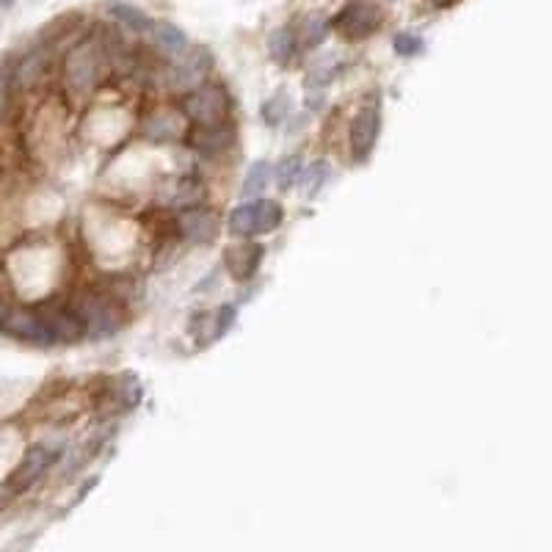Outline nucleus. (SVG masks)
I'll return each mask as SVG.
<instances>
[{
    "instance_id": "obj_1",
    "label": "nucleus",
    "mask_w": 552,
    "mask_h": 552,
    "mask_svg": "<svg viewBox=\"0 0 552 552\" xmlns=\"http://www.w3.org/2000/svg\"><path fill=\"white\" fill-rule=\"evenodd\" d=\"M103 75V44L97 39H84L69 47L64 58V84L73 94H89Z\"/></svg>"
},
{
    "instance_id": "obj_2",
    "label": "nucleus",
    "mask_w": 552,
    "mask_h": 552,
    "mask_svg": "<svg viewBox=\"0 0 552 552\" xmlns=\"http://www.w3.org/2000/svg\"><path fill=\"white\" fill-rule=\"evenodd\" d=\"M211 66H213V58L204 47H185L163 69V86L169 92H191L204 81V75L211 73Z\"/></svg>"
},
{
    "instance_id": "obj_3",
    "label": "nucleus",
    "mask_w": 552,
    "mask_h": 552,
    "mask_svg": "<svg viewBox=\"0 0 552 552\" xmlns=\"http://www.w3.org/2000/svg\"><path fill=\"white\" fill-rule=\"evenodd\" d=\"M75 318L81 320V329L92 340H105L122 329V312L119 307L100 293H89L75 304Z\"/></svg>"
},
{
    "instance_id": "obj_4",
    "label": "nucleus",
    "mask_w": 552,
    "mask_h": 552,
    "mask_svg": "<svg viewBox=\"0 0 552 552\" xmlns=\"http://www.w3.org/2000/svg\"><path fill=\"white\" fill-rule=\"evenodd\" d=\"M182 116H185L191 124H213V122H224V116H227V94H224V89L199 84L196 89L185 92V100H182Z\"/></svg>"
},
{
    "instance_id": "obj_5",
    "label": "nucleus",
    "mask_w": 552,
    "mask_h": 552,
    "mask_svg": "<svg viewBox=\"0 0 552 552\" xmlns=\"http://www.w3.org/2000/svg\"><path fill=\"white\" fill-rule=\"evenodd\" d=\"M0 331L9 334V337H17L23 342H31V345H53L55 342L47 312H31V310H12L9 307L4 320H0Z\"/></svg>"
},
{
    "instance_id": "obj_6",
    "label": "nucleus",
    "mask_w": 552,
    "mask_h": 552,
    "mask_svg": "<svg viewBox=\"0 0 552 552\" xmlns=\"http://www.w3.org/2000/svg\"><path fill=\"white\" fill-rule=\"evenodd\" d=\"M379 127H381V116L379 108H362L360 116L351 124V158L357 163H365L379 142Z\"/></svg>"
},
{
    "instance_id": "obj_7",
    "label": "nucleus",
    "mask_w": 552,
    "mask_h": 552,
    "mask_svg": "<svg viewBox=\"0 0 552 552\" xmlns=\"http://www.w3.org/2000/svg\"><path fill=\"white\" fill-rule=\"evenodd\" d=\"M379 9L370 6V4H362V0H357V4L345 6L340 12V17L334 20V25L349 36V39H362V36H370L376 28H379Z\"/></svg>"
},
{
    "instance_id": "obj_8",
    "label": "nucleus",
    "mask_w": 552,
    "mask_h": 552,
    "mask_svg": "<svg viewBox=\"0 0 552 552\" xmlns=\"http://www.w3.org/2000/svg\"><path fill=\"white\" fill-rule=\"evenodd\" d=\"M188 127V119L182 116V111H158L153 116H147V122L142 124V135L147 138L150 144H172L177 138H182Z\"/></svg>"
},
{
    "instance_id": "obj_9",
    "label": "nucleus",
    "mask_w": 552,
    "mask_h": 552,
    "mask_svg": "<svg viewBox=\"0 0 552 552\" xmlns=\"http://www.w3.org/2000/svg\"><path fill=\"white\" fill-rule=\"evenodd\" d=\"M180 235L188 243H211L219 235V219L207 207H188L180 216Z\"/></svg>"
},
{
    "instance_id": "obj_10",
    "label": "nucleus",
    "mask_w": 552,
    "mask_h": 552,
    "mask_svg": "<svg viewBox=\"0 0 552 552\" xmlns=\"http://www.w3.org/2000/svg\"><path fill=\"white\" fill-rule=\"evenodd\" d=\"M204 191L196 180L191 177H177V180H169L161 193H158V202L169 211H188V207H196L202 202Z\"/></svg>"
},
{
    "instance_id": "obj_11",
    "label": "nucleus",
    "mask_w": 552,
    "mask_h": 552,
    "mask_svg": "<svg viewBox=\"0 0 552 552\" xmlns=\"http://www.w3.org/2000/svg\"><path fill=\"white\" fill-rule=\"evenodd\" d=\"M232 144V127L213 122V124H196L191 135V147L204 155H219Z\"/></svg>"
},
{
    "instance_id": "obj_12",
    "label": "nucleus",
    "mask_w": 552,
    "mask_h": 552,
    "mask_svg": "<svg viewBox=\"0 0 552 552\" xmlns=\"http://www.w3.org/2000/svg\"><path fill=\"white\" fill-rule=\"evenodd\" d=\"M53 450L50 448H44V445H36V448H31L25 456H23V464L17 467V472L12 475V483L17 489H25V487H31V483H36L42 475H44V469L53 464Z\"/></svg>"
},
{
    "instance_id": "obj_13",
    "label": "nucleus",
    "mask_w": 552,
    "mask_h": 552,
    "mask_svg": "<svg viewBox=\"0 0 552 552\" xmlns=\"http://www.w3.org/2000/svg\"><path fill=\"white\" fill-rule=\"evenodd\" d=\"M260 260H262V246L260 243H241V246L227 251V268L241 282L249 280V276H254Z\"/></svg>"
},
{
    "instance_id": "obj_14",
    "label": "nucleus",
    "mask_w": 552,
    "mask_h": 552,
    "mask_svg": "<svg viewBox=\"0 0 552 552\" xmlns=\"http://www.w3.org/2000/svg\"><path fill=\"white\" fill-rule=\"evenodd\" d=\"M147 31H150V39H153L155 50L163 53L166 58H174V55H180V53L188 47L185 31H180V28L172 25V23H150Z\"/></svg>"
},
{
    "instance_id": "obj_15",
    "label": "nucleus",
    "mask_w": 552,
    "mask_h": 552,
    "mask_svg": "<svg viewBox=\"0 0 552 552\" xmlns=\"http://www.w3.org/2000/svg\"><path fill=\"white\" fill-rule=\"evenodd\" d=\"M44 69H47V53H44L42 47H36V50L25 53V55L17 61L12 81H15L17 89H31V86L44 75Z\"/></svg>"
},
{
    "instance_id": "obj_16",
    "label": "nucleus",
    "mask_w": 552,
    "mask_h": 552,
    "mask_svg": "<svg viewBox=\"0 0 552 552\" xmlns=\"http://www.w3.org/2000/svg\"><path fill=\"white\" fill-rule=\"evenodd\" d=\"M230 232L238 235V238L260 235V207H257V202H246V204L235 207V211L230 213Z\"/></svg>"
},
{
    "instance_id": "obj_17",
    "label": "nucleus",
    "mask_w": 552,
    "mask_h": 552,
    "mask_svg": "<svg viewBox=\"0 0 552 552\" xmlns=\"http://www.w3.org/2000/svg\"><path fill=\"white\" fill-rule=\"evenodd\" d=\"M108 17L113 20V23H119L122 28H127V31H135V34H142V31H147L150 28V17L142 12V9H135V6H127V4H111L108 6Z\"/></svg>"
},
{
    "instance_id": "obj_18",
    "label": "nucleus",
    "mask_w": 552,
    "mask_h": 552,
    "mask_svg": "<svg viewBox=\"0 0 552 552\" xmlns=\"http://www.w3.org/2000/svg\"><path fill=\"white\" fill-rule=\"evenodd\" d=\"M271 177H273V169H271L268 161H257V163H251L249 172H246V177H243V188H241V193H243L246 199L260 196V193L268 188Z\"/></svg>"
},
{
    "instance_id": "obj_19",
    "label": "nucleus",
    "mask_w": 552,
    "mask_h": 552,
    "mask_svg": "<svg viewBox=\"0 0 552 552\" xmlns=\"http://www.w3.org/2000/svg\"><path fill=\"white\" fill-rule=\"evenodd\" d=\"M296 50H299V42H296V36H293L288 28L271 34V39H268V53H271L273 61L288 64V61H293Z\"/></svg>"
},
{
    "instance_id": "obj_20",
    "label": "nucleus",
    "mask_w": 552,
    "mask_h": 552,
    "mask_svg": "<svg viewBox=\"0 0 552 552\" xmlns=\"http://www.w3.org/2000/svg\"><path fill=\"white\" fill-rule=\"evenodd\" d=\"M329 34V23L320 15H310L301 23V44L304 47H318Z\"/></svg>"
},
{
    "instance_id": "obj_21",
    "label": "nucleus",
    "mask_w": 552,
    "mask_h": 552,
    "mask_svg": "<svg viewBox=\"0 0 552 552\" xmlns=\"http://www.w3.org/2000/svg\"><path fill=\"white\" fill-rule=\"evenodd\" d=\"M273 177H276V185H280V188H293L299 182V177H301V158L299 155L285 158L280 166H276Z\"/></svg>"
},
{
    "instance_id": "obj_22",
    "label": "nucleus",
    "mask_w": 552,
    "mask_h": 552,
    "mask_svg": "<svg viewBox=\"0 0 552 552\" xmlns=\"http://www.w3.org/2000/svg\"><path fill=\"white\" fill-rule=\"evenodd\" d=\"M326 180H329V166H326V163H312L307 172L301 169V177H299V182L304 185V191H307L310 199L323 188Z\"/></svg>"
},
{
    "instance_id": "obj_23",
    "label": "nucleus",
    "mask_w": 552,
    "mask_h": 552,
    "mask_svg": "<svg viewBox=\"0 0 552 552\" xmlns=\"http://www.w3.org/2000/svg\"><path fill=\"white\" fill-rule=\"evenodd\" d=\"M257 207H260V235L262 232H273L276 227L282 224V211H280V204H276V202L260 199Z\"/></svg>"
},
{
    "instance_id": "obj_24",
    "label": "nucleus",
    "mask_w": 552,
    "mask_h": 552,
    "mask_svg": "<svg viewBox=\"0 0 552 552\" xmlns=\"http://www.w3.org/2000/svg\"><path fill=\"white\" fill-rule=\"evenodd\" d=\"M288 116H291V103H288L282 94H276V97H271L268 103H262V122L280 124V122L288 119Z\"/></svg>"
},
{
    "instance_id": "obj_25",
    "label": "nucleus",
    "mask_w": 552,
    "mask_h": 552,
    "mask_svg": "<svg viewBox=\"0 0 552 552\" xmlns=\"http://www.w3.org/2000/svg\"><path fill=\"white\" fill-rule=\"evenodd\" d=\"M337 75V69H334V64H331V58H326V61H318L315 66H312V73H310V78H307V86H312V89H318V86H326L331 78Z\"/></svg>"
},
{
    "instance_id": "obj_26",
    "label": "nucleus",
    "mask_w": 552,
    "mask_h": 552,
    "mask_svg": "<svg viewBox=\"0 0 552 552\" xmlns=\"http://www.w3.org/2000/svg\"><path fill=\"white\" fill-rule=\"evenodd\" d=\"M423 50V39H418V36H411V34H398L395 36V53L398 55H418Z\"/></svg>"
},
{
    "instance_id": "obj_27",
    "label": "nucleus",
    "mask_w": 552,
    "mask_h": 552,
    "mask_svg": "<svg viewBox=\"0 0 552 552\" xmlns=\"http://www.w3.org/2000/svg\"><path fill=\"white\" fill-rule=\"evenodd\" d=\"M232 320H235V307L232 304H227V307H222V312H219V320H216V331L219 334H224L230 326H232Z\"/></svg>"
},
{
    "instance_id": "obj_28",
    "label": "nucleus",
    "mask_w": 552,
    "mask_h": 552,
    "mask_svg": "<svg viewBox=\"0 0 552 552\" xmlns=\"http://www.w3.org/2000/svg\"><path fill=\"white\" fill-rule=\"evenodd\" d=\"M6 92H9V78H6V69L0 66V116H4V108H6Z\"/></svg>"
},
{
    "instance_id": "obj_29",
    "label": "nucleus",
    "mask_w": 552,
    "mask_h": 552,
    "mask_svg": "<svg viewBox=\"0 0 552 552\" xmlns=\"http://www.w3.org/2000/svg\"><path fill=\"white\" fill-rule=\"evenodd\" d=\"M15 0H0V9H6V6H12Z\"/></svg>"
}]
</instances>
